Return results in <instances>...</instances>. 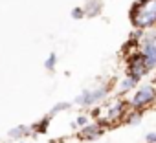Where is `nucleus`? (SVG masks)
Returning a JSON list of instances; mask_svg holds the SVG:
<instances>
[{
  "label": "nucleus",
  "instance_id": "nucleus-1",
  "mask_svg": "<svg viewBox=\"0 0 156 143\" xmlns=\"http://www.w3.org/2000/svg\"><path fill=\"white\" fill-rule=\"evenodd\" d=\"M152 101H156V88L152 85H141L138 88V92L130 97V106L132 108H143V106L151 105Z\"/></svg>",
  "mask_w": 156,
  "mask_h": 143
},
{
  "label": "nucleus",
  "instance_id": "nucleus-2",
  "mask_svg": "<svg viewBox=\"0 0 156 143\" xmlns=\"http://www.w3.org/2000/svg\"><path fill=\"white\" fill-rule=\"evenodd\" d=\"M105 96H107V86H99L96 90H85L81 96L75 97V103L77 105H83V106H90V105L101 101Z\"/></svg>",
  "mask_w": 156,
  "mask_h": 143
},
{
  "label": "nucleus",
  "instance_id": "nucleus-3",
  "mask_svg": "<svg viewBox=\"0 0 156 143\" xmlns=\"http://www.w3.org/2000/svg\"><path fill=\"white\" fill-rule=\"evenodd\" d=\"M143 57H145V64L149 70L156 68V44H145L143 48Z\"/></svg>",
  "mask_w": 156,
  "mask_h": 143
},
{
  "label": "nucleus",
  "instance_id": "nucleus-4",
  "mask_svg": "<svg viewBox=\"0 0 156 143\" xmlns=\"http://www.w3.org/2000/svg\"><path fill=\"white\" fill-rule=\"evenodd\" d=\"M103 134V130H101V127L98 125V123H94V125H85L83 127V130H81V138H88V139H96V138H99Z\"/></svg>",
  "mask_w": 156,
  "mask_h": 143
},
{
  "label": "nucleus",
  "instance_id": "nucleus-5",
  "mask_svg": "<svg viewBox=\"0 0 156 143\" xmlns=\"http://www.w3.org/2000/svg\"><path fill=\"white\" fill-rule=\"evenodd\" d=\"M83 9H85V15H88V17H98V15L101 13V9H103V2H101V0H88L87 6H85Z\"/></svg>",
  "mask_w": 156,
  "mask_h": 143
},
{
  "label": "nucleus",
  "instance_id": "nucleus-6",
  "mask_svg": "<svg viewBox=\"0 0 156 143\" xmlns=\"http://www.w3.org/2000/svg\"><path fill=\"white\" fill-rule=\"evenodd\" d=\"M138 81H140L138 77H134V75H127V77L119 83V88H118V90H119V94H125V92L132 90V88L138 85Z\"/></svg>",
  "mask_w": 156,
  "mask_h": 143
},
{
  "label": "nucleus",
  "instance_id": "nucleus-7",
  "mask_svg": "<svg viewBox=\"0 0 156 143\" xmlns=\"http://www.w3.org/2000/svg\"><path fill=\"white\" fill-rule=\"evenodd\" d=\"M121 114H123V103L119 101V103H116L114 106H110V110H108V114H107V119H108V121H116Z\"/></svg>",
  "mask_w": 156,
  "mask_h": 143
},
{
  "label": "nucleus",
  "instance_id": "nucleus-8",
  "mask_svg": "<svg viewBox=\"0 0 156 143\" xmlns=\"http://www.w3.org/2000/svg\"><path fill=\"white\" fill-rule=\"evenodd\" d=\"M30 132H31V127L20 125V127H15V128H11V130H9V136H11V138H15V139H19V138H24V136H28Z\"/></svg>",
  "mask_w": 156,
  "mask_h": 143
},
{
  "label": "nucleus",
  "instance_id": "nucleus-9",
  "mask_svg": "<svg viewBox=\"0 0 156 143\" xmlns=\"http://www.w3.org/2000/svg\"><path fill=\"white\" fill-rule=\"evenodd\" d=\"M55 64H57V55H55V53H50V55H48V59L44 61V68L51 72V70L55 68Z\"/></svg>",
  "mask_w": 156,
  "mask_h": 143
},
{
  "label": "nucleus",
  "instance_id": "nucleus-10",
  "mask_svg": "<svg viewBox=\"0 0 156 143\" xmlns=\"http://www.w3.org/2000/svg\"><path fill=\"white\" fill-rule=\"evenodd\" d=\"M70 106H72V103H68V101H64V103H57V105L51 108V112H50V117H51V116H55V114H57V112H61V110H68Z\"/></svg>",
  "mask_w": 156,
  "mask_h": 143
},
{
  "label": "nucleus",
  "instance_id": "nucleus-11",
  "mask_svg": "<svg viewBox=\"0 0 156 143\" xmlns=\"http://www.w3.org/2000/svg\"><path fill=\"white\" fill-rule=\"evenodd\" d=\"M48 123H50V117L42 119L39 125H33V127H31V130H35V132H46V128H48Z\"/></svg>",
  "mask_w": 156,
  "mask_h": 143
},
{
  "label": "nucleus",
  "instance_id": "nucleus-12",
  "mask_svg": "<svg viewBox=\"0 0 156 143\" xmlns=\"http://www.w3.org/2000/svg\"><path fill=\"white\" fill-rule=\"evenodd\" d=\"M72 17H73L75 20H81V19L87 17V15H85V9H83V8H75V9L72 11Z\"/></svg>",
  "mask_w": 156,
  "mask_h": 143
},
{
  "label": "nucleus",
  "instance_id": "nucleus-13",
  "mask_svg": "<svg viewBox=\"0 0 156 143\" xmlns=\"http://www.w3.org/2000/svg\"><path fill=\"white\" fill-rule=\"evenodd\" d=\"M140 121H141V112H132V114L129 116V123L136 125V123H140Z\"/></svg>",
  "mask_w": 156,
  "mask_h": 143
},
{
  "label": "nucleus",
  "instance_id": "nucleus-14",
  "mask_svg": "<svg viewBox=\"0 0 156 143\" xmlns=\"http://www.w3.org/2000/svg\"><path fill=\"white\" fill-rule=\"evenodd\" d=\"M87 123H88V116H79V117L75 119V125L77 127H85Z\"/></svg>",
  "mask_w": 156,
  "mask_h": 143
},
{
  "label": "nucleus",
  "instance_id": "nucleus-15",
  "mask_svg": "<svg viewBox=\"0 0 156 143\" xmlns=\"http://www.w3.org/2000/svg\"><path fill=\"white\" fill-rule=\"evenodd\" d=\"M145 141H147V143H156V132H149V134L145 136Z\"/></svg>",
  "mask_w": 156,
  "mask_h": 143
},
{
  "label": "nucleus",
  "instance_id": "nucleus-16",
  "mask_svg": "<svg viewBox=\"0 0 156 143\" xmlns=\"http://www.w3.org/2000/svg\"><path fill=\"white\" fill-rule=\"evenodd\" d=\"M99 112H101L99 108H94V110H92V116H94V117H98V116H99Z\"/></svg>",
  "mask_w": 156,
  "mask_h": 143
}]
</instances>
